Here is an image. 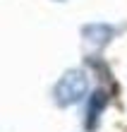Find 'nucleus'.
Returning <instances> with one entry per match:
<instances>
[{
    "instance_id": "obj_1",
    "label": "nucleus",
    "mask_w": 127,
    "mask_h": 132,
    "mask_svg": "<svg viewBox=\"0 0 127 132\" xmlns=\"http://www.w3.org/2000/svg\"><path fill=\"white\" fill-rule=\"evenodd\" d=\"M86 89H89V79H86V75L82 70H70L60 77V82L55 84L53 89V96H55V103L60 108L65 106H72L77 101H82V96L86 94Z\"/></svg>"
}]
</instances>
